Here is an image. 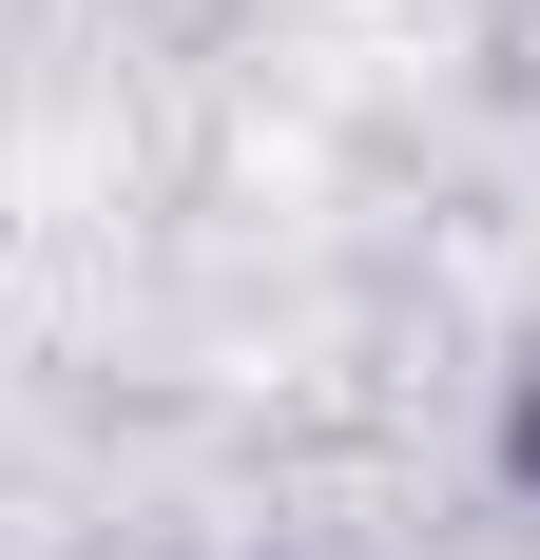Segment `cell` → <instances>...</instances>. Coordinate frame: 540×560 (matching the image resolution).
<instances>
[{"label":"cell","instance_id":"6da1fadb","mask_svg":"<svg viewBox=\"0 0 540 560\" xmlns=\"http://www.w3.org/2000/svg\"><path fill=\"white\" fill-rule=\"evenodd\" d=\"M502 464H521V483H540V387H521V425H502Z\"/></svg>","mask_w":540,"mask_h":560}]
</instances>
